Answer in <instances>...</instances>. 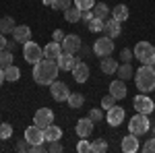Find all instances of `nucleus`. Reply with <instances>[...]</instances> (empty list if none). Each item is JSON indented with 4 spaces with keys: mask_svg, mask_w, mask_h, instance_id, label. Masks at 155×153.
I'll list each match as a JSON object with an SVG mask.
<instances>
[{
    "mask_svg": "<svg viewBox=\"0 0 155 153\" xmlns=\"http://www.w3.org/2000/svg\"><path fill=\"white\" fill-rule=\"evenodd\" d=\"M58 62L56 60H39V62H35L33 64V81L37 83V85H52V83L56 81V77H58Z\"/></svg>",
    "mask_w": 155,
    "mask_h": 153,
    "instance_id": "1",
    "label": "nucleus"
},
{
    "mask_svg": "<svg viewBox=\"0 0 155 153\" xmlns=\"http://www.w3.org/2000/svg\"><path fill=\"white\" fill-rule=\"evenodd\" d=\"M134 83L141 93H151L155 91V68L149 64H143L139 71H134Z\"/></svg>",
    "mask_w": 155,
    "mask_h": 153,
    "instance_id": "2",
    "label": "nucleus"
},
{
    "mask_svg": "<svg viewBox=\"0 0 155 153\" xmlns=\"http://www.w3.org/2000/svg\"><path fill=\"white\" fill-rule=\"evenodd\" d=\"M132 52H134V58L139 60L141 64H149V66L155 64V46L153 44H149V42H139Z\"/></svg>",
    "mask_w": 155,
    "mask_h": 153,
    "instance_id": "3",
    "label": "nucleus"
},
{
    "mask_svg": "<svg viewBox=\"0 0 155 153\" xmlns=\"http://www.w3.org/2000/svg\"><path fill=\"white\" fill-rule=\"evenodd\" d=\"M149 128H151L149 114H141V112H137V114L130 118V122H128V130H130L132 135H137V137L147 135V132H149Z\"/></svg>",
    "mask_w": 155,
    "mask_h": 153,
    "instance_id": "4",
    "label": "nucleus"
},
{
    "mask_svg": "<svg viewBox=\"0 0 155 153\" xmlns=\"http://www.w3.org/2000/svg\"><path fill=\"white\" fill-rule=\"evenodd\" d=\"M23 56L29 64H35L39 60H44V48H39V44L29 39L27 44H23Z\"/></svg>",
    "mask_w": 155,
    "mask_h": 153,
    "instance_id": "5",
    "label": "nucleus"
},
{
    "mask_svg": "<svg viewBox=\"0 0 155 153\" xmlns=\"http://www.w3.org/2000/svg\"><path fill=\"white\" fill-rule=\"evenodd\" d=\"M112 52H114V39L107 35L97 37L95 44H93V54L99 58H106V56H112Z\"/></svg>",
    "mask_w": 155,
    "mask_h": 153,
    "instance_id": "6",
    "label": "nucleus"
},
{
    "mask_svg": "<svg viewBox=\"0 0 155 153\" xmlns=\"http://www.w3.org/2000/svg\"><path fill=\"white\" fill-rule=\"evenodd\" d=\"M132 106H134V110H137V112H141V114H151V112L155 110L153 99H151L147 93L137 95V97L132 99Z\"/></svg>",
    "mask_w": 155,
    "mask_h": 153,
    "instance_id": "7",
    "label": "nucleus"
},
{
    "mask_svg": "<svg viewBox=\"0 0 155 153\" xmlns=\"http://www.w3.org/2000/svg\"><path fill=\"white\" fill-rule=\"evenodd\" d=\"M60 46H62V52H68V54H79V50L83 46V42H81V37L71 33V35H64V39L60 42Z\"/></svg>",
    "mask_w": 155,
    "mask_h": 153,
    "instance_id": "8",
    "label": "nucleus"
},
{
    "mask_svg": "<svg viewBox=\"0 0 155 153\" xmlns=\"http://www.w3.org/2000/svg\"><path fill=\"white\" fill-rule=\"evenodd\" d=\"M52 122H54V112L50 108H39L35 112V116H33V124H37L39 128H46Z\"/></svg>",
    "mask_w": 155,
    "mask_h": 153,
    "instance_id": "9",
    "label": "nucleus"
},
{
    "mask_svg": "<svg viewBox=\"0 0 155 153\" xmlns=\"http://www.w3.org/2000/svg\"><path fill=\"white\" fill-rule=\"evenodd\" d=\"M50 93H52V97H54L56 101H66L68 95H71V91H68V85H66V83L54 81L50 85Z\"/></svg>",
    "mask_w": 155,
    "mask_h": 153,
    "instance_id": "10",
    "label": "nucleus"
},
{
    "mask_svg": "<svg viewBox=\"0 0 155 153\" xmlns=\"http://www.w3.org/2000/svg\"><path fill=\"white\" fill-rule=\"evenodd\" d=\"M25 139L29 145H39V143L46 141V137H44V128H39L37 124H31V126H27L25 128Z\"/></svg>",
    "mask_w": 155,
    "mask_h": 153,
    "instance_id": "11",
    "label": "nucleus"
},
{
    "mask_svg": "<svg viewBox=\"0 0 155 153\" xmlns=\"http://www.w3.org/2000/svg\"><path fill=\"white\" fill-rule=\"evenodd\" d=\"M58 62V66H60V71H68V72H72V68L81 62L79 60V56L77 54H68V52H62L60 54V58L56 60Z\"/></svg>",
    "mask_w": 155,
    "mask_h": 153,
    "instance_id": "12",
    "label": "nucleus"
},
{
    "mask_svg": "<svg viewBox=\"0 0 155 153\" xmlns=\"http://www.w3.org/2000/svg\"><path fill=\"white\" fill-rule=\"evenodd\" d=\"M93 126H95V122L89 116H85V118H81V120H77L74 130H77V135H79L81 139H89V135L93 132Z\"/></svg>",
    "mask_w": 155,
    "mask_h": 153,
    "instance_id": "13",
    "label": "nucleus"
},
{
    "mask_svg": "<svg viewBox=\"0 0 155 153\" xmlns=\"http://www.w3.org/2000/svg\"><path fill=\"white\" fill-rule=\"evenodd\" d=\"M122 120H124V108L114 106V108H110V110L106 112V122L110 124V126H120Z\"/></svg>",
    "mask_w": 155,
    "mask_h": 153,
    "instance_id": "14",
    "label": "nucleus"
},
{
    "mask_svg": "<svg viewBox=\"0 0 155 153\" xmlns=\"http://www.w3.org/2000/svg\"><path fill=\"white\" fill-rule=\"evenodd\" d=\"M11 35L17 44H27V42L31 39V29H29L27 25H17V27L12 29Z\"/></svg>",
    "mask_w": 155,
    "mask_h": 153,
    "instance_id": "15",
    "label": "nucleus"
},
{
    "mask_svg": "<svg viewBox=\"0 0 155 153\" xmlns=\"http://www.w3.org/2000/svg\"><path fill=\"white\" fill-rule=\"evenodd\" d=\"M120 147H122V151L124 153H137L139 151V137L137 135H126V137H122V143H120Z\"/></svg>",
    "mask_w": 155,
    "mask_h": 153,
    "instance_id": "16",
    "label": "nucleus"
},
{
    "mask_svg": "<svg viewBox=\"0 0 155 153\" xmlns=\"http://www.w3.org/2000/svg\"><path fill=\"white\" fill-rule=\"evenodd\" d=\"M104 31H106L107 37L116 39V37L122 33V23L116 21V19H106V23H104Z\"/></svg>",
    "mask_w": 155,
    "mask_h": 153,
    "instance_id": "17",
    "label": "nucleus"
},
{
    "mask_svg": "<svg viewBox=\"0 0 155 153\" xmlns=\"http://www.w3.org/2000/svg\"><path fill=\"white\" fill-rule=\"evenodd\" d=\"M89 66L85 64V62H79L74 68H72V79L77 83H85V81H89Z\"/></svg>",
    "mask_w": 155,
    "mask_h": 153,
    "instance_id": "18",
    "label": "nucleus"
},
{
    "mask_svg": "<svg viewBox=\"0 0 155 153\" xmlns=\"http://www.w3.org/2000/svg\"><path fill=\"white\" fill-rule=\"evenodd\" d=\"M110 93L114 95L116 99H124L126 97V85H124V81L122 79H116V81H112L110 83Z\"/></svg>",
    "mask_w": 155,
    "mask_h": 153,
    "instance_id": "19",
    "label": "nucleus"
},
{
    "mask_svg": "<svg viewBox=\"0 0 155 153\" xmlns=\"http://www.w3.org/2000/svg\"><path fill=\"white\" fill-rule=\"evenodd\" d=\"M60 54H62V46L58 42H50L48 46L44 48V58H48V60H58Z\"/></svg>",
    "mask_w": 155,
    "mask_h": 153,
    "instance_id": "20",
    "label": "nucleus"
},
{
    "mask_svg": "<svg viewBox=\"0 0 155 153\" xmlns=\"http://www.w3.org/2000/svg\"><path fill=\"white\" fill-rule=\"evenodd\" d=\"M81 15H83V11L77 6V4H71L66 11H64V19H66V23H79L81 21Z\"/></svg>",
    "mask_w": 155,
    "mask_h": 153,
    "instance_id": "21",
    "label": "nucleus"
},
{
    "mask_svg": "<svg viewBox=\"0 0 155 153\" xmlns=\"http://www.w3.org/2000/svg\"><path fill=\"white\" fill-rule=\"evenodd\" d=\"M44 137H46V141L52 143V141H60L62 139V128L56 126V124H50L44 128Z\"/></svg>",
    "mask_w": 155,
    "mask_h": 153,
    "instance_id": "22",
    "label": "nucleus"
},
{
    "mask_svg": "<svg viewBox=\"0 0 155 153\" xmlns=\"http://www.w3.org/2000/svg\"><path fill=\"white\" fill-rule=\"evenodd\" d=\"M99 68H101V72H106V75H116L118 62L114 58H110V56H106V58H101V62H99Z\"/></svg>",
    "mask_w": 155,
    "mask_h": 153,
    "instance_id": "23",
    "label": "nucleus"
},
{
    "mask_svg": "<svg viewBox=\"0 0 155 153\" xmlns=\"http://www.w3.org/2000/svg\"><path fill=\"white\" fill-rule=\"evenodd\" d=\"M128 17H130V12H128V6H126V4H116V6L112 8V19H116L120 23H124Z\"/></svg>",
    "mask_w": 155,
    "mask_h": 153,
    "instance_id": "24",
    "label": "nucleus"
},
{
    "mask_svg": "<svg viewBox=\"0 0 155 153\" xmlns=\"http://www.w3.org/2000/svg\"><path fill=\"white\" fill-rule=\"evenodd\" d=\"M116 75H118V79H122V81H128V79H134V71H132L130 62H122V66H118V71H116Z\"/></svg>",
    "mask_w": 155,
    "mask_h": 153,
    "instance_id": "25",
    "label": "nucleus"
},
{
    "mask_svg": "<svg viewBox=\"0 0 155 153\" xmlns=\"http://www.w3.org/2000/svg\"><path fill=\"white\" fill-rule=\"evenodd\" d=\"M66 104H68L72 110H79V108H83L85 97L81 93H71V95H68V99H66Z\"/></svg>",
    "mask_w": 155,
    "mask_h": 153,
    "instance_id": "26",
    "label": "nucleus"
},
{
    "mask_svg": "<svg viewBox=\"0 0 155 153\" xmlns=\"http://www.w3.org/2000/svg\"><path fill=\"white\" fill-rule=\"evenodd\" d=\"M110 12H112V11L106 6V2H95V6H93V15H95L97 19H104V21H106Z\"/></svg>",
    "mask_w": 155,
    "mask_h": 153,
    "instance_id": "27",
    "label": "nucleus"
},
{
    "mask_svg": "<svg viewBox=\"0 0 155 153\" xmlns=\"http://www.w3.org/2000/svg\"><path fill=\"white\" fill-rule=\"evenodd\" d=\"M17 25H15V21H12V17H2L0 19V33H12V29H15Z\"/></svg>",
    "mask_w": 155,
    "mask_h": 153,
    "instance_id": "28",
    "label": "nucleus"
},
{
    "mask_svg": "<svg viewBox=\"0 0 155 153\" xmlns=\"http://www.w3.org/2000/svg\"><path fill=\"white\" fill-rule=\"evenodd\" d=\"M4 77H6V81L15 83V81H19V79H21V71H19L15 64H11V66H6V68H4Z\"/></svg>",
    "mask_w": 155,
    "mask_h": 153,
    "instance_id": "29",
    "label": "nucleus"
},
{
    "mask_svg": "<svg viewBox=\"0 0 155 153\" xmlns=\"http://www.w3.org/2000/svg\"><path fill=\"white\" fill-rule=\"evenodd\" d=\"M12 60H15V56H12V52H11V50H2V52H0V66H2V68L11 66V64H12Z\"/></svg>",
    "mask_w": 155,
    "mask_h": 153,
    "instance_id": "30",
    "label": "nucleus"
},
{
    "mask_svg": "<svg viewBox=\"0 0 155 153\" xmlns=\"http://www.w3.org/2000/svg\"><path fill=\"white\" fill-rule=\"evenodd\" d=\"M104 19H97V17H93L89 23H87V27H89V31H93V33H99V31H104Z\"/></svg>",
    "mask_w": 155,
    "mask_h": 153,
    "instance_id": "31",
    "label": "nucleus"
},
{
    "mask_svg": "<svg viewBox=\"0 0 155 153\" xmlns=\"http://www.w3.org/2000/svg\"><path fill=\"white\" fill-rule=\"evenodd\" d=\"M107 151V141L106 139H97L91 143V153H104Z\"/></svg>",
    "mask_w": 155,
    "mask_h": 153,
    "instance_id": "32",
    "label": "nucleus"
},
{
    "mask_svg": "<svg viewBox=\"0 0 155 153\" xmlns=\"http://www.w3.org/2000/svg\"><path fill=\"white\" fill-rule=\"evenodd\" d=\"M12 137V126L8 124V122H0V139H11Z\"/></svg>",
    "mask_w": 155,
    "mask_h": 153,
    "instance_id": "33",
    "label": "nucleus"
},
{
    "mask_svg": "<svg viewBox=\"0 0 155 153\" xmlns=\"http://www.w3.org/2000/svg\"><path fill=\"white\" fill-rule=\"evenodd\" d=\"M114 104H116V97L112 93H107V95H104V99H101V110H110V108H114Z\"/></svg>",
    "mask_w": 155,
    "mask_h": 153,
    "instance_id": "34",
    "label": "nucleus"
},
{
    "mask_svg": "<svg viewBox=\"0 0 155 153\" xmlns=\"http://www.w3.org/2000/svg\"><path fill=\"white\" fill-rule=\"evenodd\" d=\"M74 4L81 8V11H91L95 6V0H74Z\"/></svg>",
    "mask_w": 155,
    "mask_h": 153,
    "instance_id": "35",
    "label": "nucleus"
},
{
    "mask_svg": "<svg viewBox=\"0 0 155 153\" xmlns=\"http://www.w3.org/2000/svg\"><path fill=\"white\" fill-rule=\"evenodd\" d=\"M87 116L91 118L93 122H101L104 120V110H99V108H93V110H89V114Z\"/></svg>",
    "mask_w": 155,
    "mask_h": 153,
    "instance_id": "36",
    "label": "nucleus"
},
{
    "mask_svg": "<svg viewBox=\"0 0 155 153\" xmlns=\"http://www.w3.org/2000/svg\"><path fill=\"white\" fill-rule=\"evenodd\" d=\"M77 151H79V153H87V151H91V143L87 141V139H81V141L77 143Z\"/></svg>",
    "mask_w": 155,
    "mask_h": 153,
    "instance_id": "37",
    "label": "nucleus"
},
{
    "mask_svg": "<svg viewBox=\"0 0 155 153\" xmlns=\"http://www.w3.org/2000/svg\"><path fill=\"white\" fill-rule=\"evenodd\" d=\"M68 6H71V0H54V6H52V8H56V11H62V12H64Z\"/></svg>",
    "mask_w": 155,
    "mask_h": 153,
    "instance_id": "38",
    "label": "nucleus"
},
{
    "mask_svg": "<svg viewBox=\"0 0 155 153\" xmlns=\"http://www.w3.org/2000/svg\"><path fill=\"white\" fill-rule=\"evenodd\" d=\"M48 151L50 153H62V151H64V147L60 145V141H52V143H50V147H48Z\"/></svg>",
    "mask_w": 155,
    "mask_h": 153,
    "instance_id": "39",
    "label": "nucleus"
},
{
    "mask_svg": "<svg viewBox=\"0 0 155 153\" xmlns=\"http://www.w3.org/2000/svg\"><path fill=\"white\" fill-rule=\"evenodd\" d=\"M120 56H122V62H130V60L134 58V52H132V50H128V48H124Z\"/></svg>",
    "mask_w": 155,
    "mask_h": 153,
    "instance_id": "40",
    "label": "nucleus"
},
{
    "mask_svg": "<svg viewBox=\"0 0 155 153\" xmlns=\"http://www.w3.org/2000/svg\"><path fill=\"white\" fill-rule=\"evenodd\" d=\"M143 151L145 153H155V137H153V139H149V141L143 145Z\"/></svg>",
    "mask_w": 155,
    "mask_h": 153,
    "instance_id": "41",
    "label": "nucleus"
},
{
    "mask_svg": "<svg viewBox=\"0 0 155 153\" xmlns=\"http://www.w3.org/2000/svg\"><path fill=\"white\" fill-rule=\"evenodd\" d=\"M29 149H31V145H29V143H27V139H23V141H19L17 143V151H29Z\"/></svg>",
    "mask_w": 155,
    "mask_h": 153,
    "instance_id": "42",
    "label": "nucleus"
},
{
    "mask_svg": "<svg viewBox=\"0 0 155 153\" xmlns=\"http://www.w3.org/2000/svg\"><path fill=\"white\" fill-rule=\"evenodd\" d=\"M93 17H95V15H93V8H91V11H83V15H81V19H83L85 23H89Z\"/></svg>",
    "mask_w": 155,
    "mask_h": 153,
    "instance_id": "43",
    "label": "nucleus"
},
{
    "mask_svg": "<svg viewBox=\"0 0 155 153\" xmlns=\"http://www.w3.org/2000/svg\"><path fill=\"white\" fill-rule=\"evenodd\" d=\"M52 39H54V42H62V39H64V33H62V31H60V29H56V31H54V33H52Z\"/></svg>",
    "mask_w": 155,
    "mask_h": 153,
    "instance_id": "44",
    "label": "nucleus"
},
{
    "mask_svg": "<svg viewBox=\"0 0 155 153\" xmlns=\"http://www.w3.org/2000/svg\"><path fill=\"white\" fill-rule=\"evenodd\" d=\"M29 151L31 153H41V151H46V147H44V143H39V145H31Z\"/></svg>",
    "mask_w": 155,
    "mask_h": 153,
    "instance_id": "45",
    "label": "nucleus"
},
{
    "mask_svg": "<svg viewBox=\"0 0 155 153\" xmlns=\"http://www.w3.org/2000/svg\"><path fill=\"white\" fill-rule=\"evenodd\" d=\"M2 50H6V35L4 33H0V52Z\"/></svg>",
    "mask_w": 155,
    "mask_h": 153,
    "instance_id": "46",
    "label": "nucleus"
},
{
    "mask_svg": "<svg viewBox=\"0 0 155 153\" xmlns=\"http://www.w3.org/2000/svg\"><path fill=\"white\" fill-rule=\"evenodd\" d=\"M6 81V77H4V68L0 66V87H2V83Z\"/></svg>",
    "mask_w": 155,
    "mask_h": 153,
    "instance_id": "47",
    "label": "nucleus"
},
{
    "mask_svg": "<svg viewBox=\"0 0 155 153\" xmlns=\"http://www.w3.org/2000/svg\"><path fill=\"white\" fill-rule=\"evenodd\" d=\"M15 46H17V42H15V39H12V42H6V50H12Z\"/></svg>",
    "mask_w": 155,
    "mask_h": 153,
    "instance_id": "48",
    "label": "nucleus"
},
{
    "mask_svg": "<svg viewBox=\"0 0 155 153\" xmlns=\"http://www.w3.org/2000/svg\"><path fill=\"white\" fill-rule=\"evenodd\" d=\"M44 4L46 6H54V0H44Z\"/></svg>",
    "mask_w": 155,
    "mask_h": 153,
    "instance_id": "49",
    "label": "nucleus"
},
{
    "mask_svg": "<svg viewBox=\"0 0 155 153\" xmlns=\"http://www.w3.org/2000/svg\"><path fill=\"white\" fill-rule=\"evenodd\" d=\"M153 137H155V128H153Z\"/></svg>",
    "mask_w": 155,
    "mask_h": 153,
    "instance_id": "50",
    "label": "nucleus"
}]
</instances>
